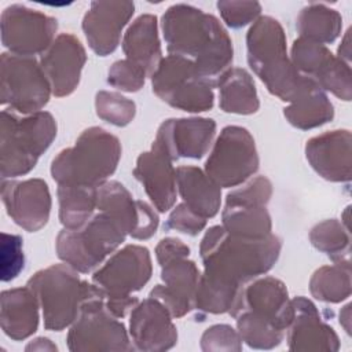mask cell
Listing matches in <instances>:
<instances>
[{"mask_svg":"<svg viewBox=\"0 0 352 352\" xmlns=\"http://www.w3.org/2000/svg\"><path fill=\"white\" fill-rule=\"evenodd\" d=\"M96 209L113 216L128 235H132L138 226V199L116 180H107L96 188Z\"/></svg>","mask_w":352,"mask_h":352,"instance_id":"cell-33","label":"cell"},{"mask_svg":"<svg viewBox=\"0 0 352 352\" xmlns=\"http://www.w3.org/2000/svg\"><path fill=\"white\" fill-rule=\"evenodd\" d=\"M95 109L99 118L116 126L128 125L136 114V104L133 100L118 92L109 91H99L96 94Z\"/></svg>","mask_w":352,"mask_h":352,"instance_id":"cell-37","label":"cell"},{"mask_svg":"<svg viewBox=\"0 0 352 352\" xmlns=\"http://www.w3.org/2000/svg\"><path fill=\"white\" fill-rule=\"evenodd\" d=\"M1 201L12 221L28 232L43 228L51 213V194L43 179L3 180Z\"/></svg>","mask_w":352,"mask_h":352,"instance_id":"cell-17","label":"cell"},{"mask_svg":"<svg viewBox=\"0 0 352 352\" xmlns=\"http://www.w3.org/2000/svg\"><path fill=\"white\" fill-rule=\"evenodd\" d=\"M214 135L216 122L212 118H169L160 125L153 146L172 161L199 160L209 151Z\"/></svg>","mask_w":352,"mask_h":352,"instance_id":"cell-16","label":"cell"},{"mask_svg":"<svg viewBox=\"0 0 352 352\" xmlns=\"http://www.w3.org/2000/svg\"><path fill=\"white\" fill-rule=\"evenodd\" d=\"M25 349L26 351H56L58 348L51 340H48L45 337H38V338L30 341L25 346Z\"/></svg>","mask_w":352,"mask_h":352,"instance_id":"cell-46","label":"cell"},{"mask_svg":"<svg viewBox=\"0 0 352 352\" xmlns=\"http://www.w3.org/2000/svg\"><path fill=\"white\" fill-rule=\"evenodd\" d=\"M206 227V219L194 213L186 204L176 205L165 223L166 230H176L187 235H198Z\"/></svg>","mask_w":352,"mask_h":352,"instance_id":"cell-42","label":"cell"},{"mask_svg":"<svg viewBox=\"0 0 352 352\" xmlns=\"http://www.w3.org/2000/svg\"><path fill=\"white\" fill-rule=\"evenodd\" d=\"M246 52L250 69L268 92L283 102H290L302 76L287 56L282 25L272 16H258L246 33Z\"/></svg>","mask_w":352,"mask_h":352,"instance_id":"cell-4","label":"cell"},{"mask_svg":"<svg viewBox=\"0 0 352 352\" xmlns=\"http://www.w3.org/2000/svg\"><path fill=\"white\" fill-rule=\"evenodd\" d=\"M290 60L301 76L312 78L324 92L351 100V67L326 45L298 37L292 45Z\"/></svg>","mask_w":352,"mask_h":352,"instance_id":"cell-14","label":"cell"},{"mask_svg":"<svg viewBox=\"0 0 352 352\" xmlns=\"http://www.w3.org/2000/svg\"><path fill=\"white\" fill-rule=\"evenodd\" d=\"M219 106L226 113L253 114L260 107L257 89L252 76L242 67H230L216 80Z\"/></svg>","mask_w":352,"mask_h":352,"instance_id":"cell-30","label":"cell"},{"mask_svg":"<svg viewBox=\"0 0 352 352\" xmlns=\"http://www.w3.org/2000/svg\"><path fill=\"white\" fill-rule=\"evenodd\" d=\"M153 265L147 248L126 245L94 271L92 282L106 297H128L139 292L151 278Z\"/></svg>","mask_w":352,"mask_h":352,"instance_id":"cell-15","label":"cell"},{"mask_svg":"<svg viewBox=\"0 0 352 352\" xmlns=\"http://www.w3.org/2000/svg\"><path fill=\"white\" fill-rule=\"evenodd\" d=\"M138 208H139V216H138V226L135 228V231L132 232V238L135 239H148L151 238L160 224V219H158V213L155 212V209L148 205L144 201L138 199Z\"/></svg>","mask_w":352,"mask_h":352,"instance_id":"cell-43","label":"cell"},{"mask_svg":"<svg viewBox=\"0 0 352 352\" xmlns=\"http://www.w3.org/2000/svg\"><path fill=\"white\" fill-rule=\"evenodd\" d=\"M254 139L246 128L224 126L205 162V173L220 187H238L258 169Z\"/></svg>","mask_w":352,"mask_h":352,"instance_id":"cell-11","label":"cell"},{"mask_svg":"<svg viewBox=\"0 0 352 352\" xmlns=\"http://www.w3.org/2000/svg\"><path fill=\"white\" fill-rule=\"evenodd\" d=\"M283 116L289 124L305 131L331 121L334 107L326 92L312 78L302 76L298 89L283 109Z\"/></svg>","mask_w":352,"mask_h":352,"instance_id":"cell-27","label":"cell"},{"mask_svg":"<svg viewBox=\"0 0 352 352\" xmlns=\"http://www.w3.org/2000/svg\"><path fill=\"white\" fill-rule=\"evenodd\" d=\"M96 188L58 184L59 220L65 228H80L94 216V210L96 209Z\"/></svg>","mask_w":352,"mask_h":352,"instance_id":"cell-32","label":"cell"},{"mask_svg":"<svg viewBox=\"0 0 352 352\" xmlns=\"http://www.w3.org/2000/svg\"><path fill=\"white\" fill-rule=\"evenodd\" d=\"M282 250V239L270 234L261 239L231 235L223 226L210 227L199 245L204 264L201 280L231 294L267 274Z\"/></svg>","mask_w":352,"mask_h":352,"instance_id":"cell-1","label":"cell"},{"mask_svg":"<svg viewBox=\"0 0 352 352\" xmlns=\"http://www.w3.org/2000/svg\"><path fill=\"white\" fill-rule=\"evenodd\" d=\"M341 26V15L336 10L319 3L304 7L296 21V28L301 38L323 45L333 43L340 36Z\"/></svg>","mask_w":352,"mask_h":352,"instance_id":"cell-31","label":"cell"},{"mask_svg":"<svg viewBox=\"0 0 352 352\" xmlns=\"http://www.w3.org/2000/svg\"><path fill=\"white\" fill-rule=\"evenodd\" d=\"M201 272L188 257H177L161 265L164 285L151 289L148 297L158 300L166 307L172 318H182L194 309V297Z\"/></svg>","mask_w":352,"mask_h":352,"instance_id":"cell-22","label":"cell"},{"mask_svg":"<svg viewBox=\"0 0 352 352\" xmlns=\"http://www.w3.org/2000/svg\"><path fill=\"white\" fill-rule=\"evenodd\" d=\"M139 300L133 296L128 297H106L104 304L107 309L118 319L125 318L136 307Z\"/></svg>","mask_w":352,"mask_h":352,"instance_id":"cell-45","label":"cell"},{"mask_svg":"<svg viewBox=\"0 0 352 352\" xmlns=\"http://www.w3.org/2000/svg\"><path fill=\"white\" fill-rule=\"evenodd\" d=\"M272 195V184L265 176H256L242 183L226 197L221 226L231 235L261 239L272 230L267 204Z\"/></svg>","mask_w":352,"mask_h":352,"instance_id":"cell-10","label":"cell"},{"mask_svg":"<svg viewBox=\"0 0 352 352\" xmlns=\"http://www.w3.org/2000/svg\"><path fill=\"white\" fill-rule=\"evenodd\" d=\"M236 329L242 342L254 349H272L278 346L285 331L275 327L271 322L258 318L248 311H243L235 316Z\"/></svg>","mask_w":352,"mask_h":352,"instance_id":"cell-36","label":"cell"},{"mask_svg":"<svg viewBox=\"0 0 352 352\" xmlns=\"http://www.w3.org/2000/svg\"><path fill=\"white\" fill-rule=\"evenodd\" d=\"M349 54H351V51H349V30H348L345 33L342 44L338 48V58L349 65Z\"/></svg>","mask_w":352,"mask_h":352,"instance_id":"cell-47","label":"cell"},{"mask_svg":"<svg viewBox=\"0 0 352 352\" xmlns=\"http://www.w3.org/2000/svg\"><path fill=\"white\" fill-rule=\"evenodd\" d=\"M0 175L3 180L28 175L56 138V121L48 111L16 117L1 111Z\"/></svg>","mask_w":352,"mask_h":352,"instance_id":"cell-6","label":"cell"},{"mask_svg":"<svg viewBox=\"0 0 352 352\" xmlns=\"http://www.w3.org/2000/svg\"><path fill=\"white\" fill-rule=\"evenodd\" d=\"M177 191L194 213L204 219L214 217L221 205V188L205 173V170L182 165L176 168Z\"/></svg>","mask_w":352,"mask_h":352,"instance_id":"cell-29","label":"cell"},{"mask_svg":"<svg viewBox=\"0 0 352 352\" xmlns=\"http://www.w3.org/2000/svg\"><path fill=\"white\" fill-rule=\"evenodd\" d=\"M0 264H1V280L10 282L15 279L25 267L23 256V241L19 235L1 232V249H0Z\"/></svg>","mask_w":352,"mask_h":352,"instance_id":"cell-38","label":"cell"},{"mask_svg":"<svg viewBox=\"0 0 352 352\" xmlns=\"http://www.w3.org/2000/svg\"><path fill=\"white\" fill-rule=\"evenodd\" d=\"M38 308L40 304L28 286L3 290L0 297L3 333L14 341H22L33 336L38 327Z\"/></svg>","mask_w":352,"mask_h":352,"instance_id":"cell-26","label":"cell"},{"mask_svg":"<svg viewBox=\"0 0 352 352\" xmlns=\"http://www.w3.org/2000/svg\"><path fill=\"white\" fill-rule=\"evenodd\" d=\"M147 73L128 59L114 62L107 73V82L124 92H138L146 81Z\"/></svg>","mask_w":352,"mask_h":352,"instance_id":"cell-39","label":"cell"},{"mask_svg":"<svg viewBox=\"0 0 352 352\" xmlns=\"http://www.w3.org/2000/svg\"><path fill=\"white\" fill-rule=\"evenodd\" d=\"M293 318L287 326V345L290 351L334 352L340 340L334 329L324 323L316 305L300 296L292 298Z\"/></svg>","mask_w":352,"mask_h":352,"instance_id":"cell-23","label":"cell"},{"mask_svg":"<svg viewBox=\"0 0 352 352\" xmlns=\"http://www.w3.org/2000/svg\"><path fill=\"white\" fill-rule=\"evenodd\" d=\"M172 160L160 148L151 146L150 151L142 153L133 168V176L142 183L153 206L165 213L176 202V169Z\"/></svg>","mask_w":352,"mask_h":352,"instance_id":"cell-25","label":"cell"},{"mask_svg":"<svg viewBox=\"0 0 352 352\" xmlns=\"http://www.w3.org/2000/svg\"><path fill=\"white\" fill-rule=\"evenodd\" d=\"M85 62V48L76 36L72 33L56 36L40 58V66L56 98L67 96L76 91Z\"/></svg>","mask_w":352,"mask_h":352,"instance_id":"cell-19","label":"cell"},{"mask_svg":"<svg viewBox=\"0 0 352 352\" xmlns=\"http://www.w3.org/2000/svg\"><path fill=\"white\" fill-rule=\"evenodd\" d=\"M121 44L125 59L140 66L151 77L162 60L157 16L151 14L138 16L128 26Z\"/></svg>","mask_w":352,"mask_h":352,"instance_id":"cell-28","label":"cell"},{"mask_svg":"<svg viewBox=\"0 0 352 352\" xmlns=\"http://www.w3.org/2000/svg\"><path fill=\"white\" fill-rule=\"evenodd\" d=\"M26 286L40 304L44 327L52 331L70 327L85 301L104 294L94 282L82 280L78 271L66 263L52 264L37 271Z\"/></svg>","mask_w":352,"mask_h":352,"instance_id":"cell-5","label":"cell"},{"mask_svg":"<svg viewBox=\"0 0 352 352\" xmlns=\"http://www.w3.org/2000/svg\"><path fill=\"white\" fill-rule=\"evenodd\" d=\"M56 29L55 18L22 4L8 6L0 16L1 43L16 55H43L56 38Z\"/></svg>","mask_w":352,"mask_h":352,"instance_id":"cell-13","label":"cell"},{"mask_svg":"<svg viewBox=\"0 0 352 352\" xmlns=\"http://www.w3.org/2000/svg\"><path fill=\"white\" fill-rule=\"evenodd\" d=\"M202 351H241L242 340L238 330L230 324H214L208 327L201 337Z\"/></svg>","mask_w":352,"mask_h":352,"instance_id":"cell-41","label":"cell"},{"mask_svg":"<svg viewBox=\"0 0 352 352\" xmlns=\"http://www.w3.org/2000/svg\"><path fill=\"white\" fill-rule=\"evenodd\" d=\"M161 28L168 52L192 60L205 77L216 81L231 67V37L212 14L190 4H173L162 15Z\"/></svg>","mask_w":352,"mask_h":352,"instance_id":"cell-2","label":"cell"},{"mask_svg":"<svg viewBox=\"0 0 352 352\" xmlns=\"http://www.w3.org/2000/svg\"><path fill=\"white\" fill-rule=\"evenodd\" d=\"M120 158L118 138L100 126H91L81 132L74 146L52 160L51 176L58 184L99 187L116 172Z\"/></svg>","mask_w":352,"mask_h":352,"instance_id":"cell-3","label":"cell"},{"mask_svg":"<svg viewBox=\"0 0 352 352\" xmlns=\"http://www.w3.org/2000/svg\"><path fill=\"white\" fill-rule=\"evenodd\" d=\"M106 294L85 301L72 323L66 341L73 352L82 351H133L122 322L104 304Z\"/></svg>","mask_w":352,"mask_h":352,"instance_id":"cell-12","label":"cell"},{"mask_svg":"<svg viewBox=\"0 0 352 352\" xmlns=\"http://www.w3.org/2000/svg\"><path fill=\"white\" fill-rule=\"evenodd\" d=\"M133 12L132 1H92L81 23L91 50L99 56L114 52Z\"/></svg>","mask_w":352,"mask_h":352,"instance_id":"cell-21","label":"cell"},{"mask_svg":"<svg viewBox=\"0 0 352 352\" xmlns=\"http://www.w3.org/2000/svg\"><path fill=\"white\" fill-rule=\"evenodd\" d=\"M51 94V85L34 56L1 54L0 102L3 106L29 116L41 111Z\"/></svg>","mask_w":352,"mask_h":352,"instance_id":"cell-9","label":"cell"},{"mask_svg":"<svg viewBox=\"0 0 352 352\" xmlns=\"http://www.w3.org/2000/svg\"><path fill=\"white\" fill-rule=\"evenodd\" d=\"M309 241L318 250L326 253L334 263L349 264V231L336 219L318 223L309 231Z\"/></svg>","mask_w":352,"mask_h":352,"instance_id":"cell-35","label":"cell"},{"mask_svg":"<svg viewBox=\"0 0 352 352\" xmlns=\"http://www.w3.org/2000/svg\"><path fill=\"white\" fill-rule=\"evenodd\" d=\"M248 311L271 322L279 330H286L293 318V305L285 283L274 276L256 278L245 285L228 312L232 318Z\"/></svg>","mask_w":352,"mask_h":352,"instance_id":"cell-18","label":"cell"},{"mask_svg":"<svg viewBox=\"0 0 352 352\" xmlns=\"http://www.w3.org/2000/svg\"><path fill=\"white\" fill-rule=\"evenodd\" d=\"M125 228L109 213H95L82 227L63 228L55 241L58 257L81 274L99 268L126 238Z\"/></svg>","mask_w":352,"mask_h":352,"instance_id":"cell-7","label":"cell"},{"mask_svg":"<svg viewBox=\"0 0 352 352\" xmlns=\"http://www.w3.org/2000/svg\"><path fill=\"white\" fill-rule=\"evenodd\" d=\"M129 337L135 349L160 352L173 348L177 330L164 304L153 297L138 302L129 314Z\"/></svg>","mask_w":352,"mask_h":352,"instance_id":"cell-20","label":"cell"},{"mask_svg":"<svg viewBox=\"0 0 352 352\" xmlns=\"http://www.w3.org/2000/svg\"><path fill=\"white\" fill-rule=\"evenodd\" d=\"M351 132L327 131L311 138L305 144V157L312 169L329 182L351 180Z\"/></svg>","mask_w":352,"mask_h":352,"instance_id":"cell-24","label":"cell"},{"mask_svg":"<svg viewBox=\"0 0 352 352\" xmlns=\"http://www.w3.org/2000/svg\"><path fill=\"white\" fill-rule=\"evenodd\" d=\"M311 294L323 302H341L351 296V265L334 263L318 268L309 280Z\"/></svg>","mask_w":352,"mask_h":352,"instance_id":"cell-34","label":"cell"},{"mask_svg":"<svg viewBox=\"0 0 352 352\" xmlns=\"http://www.w3.org/2000/svg\"><path fill=\"white\" fill-rule=\"evenodd\" d=\"M190 256V248L177 238H164L158 242L155 246V257L160 265H164L165 263L175 260L177 257H188Z\"/></svg>","mask_w":352,"mask_h":352,"instance_id":"cell-44","label":"cell"},{"mask_svg":"<svg viewBox=\"0 0 352 352\" xmlns=\"http://www.w3.org/2000/svg\"><path fill=\"white\" fill-rule=\"evenodd\" d=\"M214 85L216 81L205 77L192 60L179 55L162 58L151 74L153 92L169 106L188 113L213 107Z\"/></svg>","mask_w":352,"mask_h":352,"instance_id":"cell-8","label":"cell"},{"mask_svg":"<svg viewBox=\"0 0 352 352\" xmlns=\"http://www.w3.org/2000/svg\"><path fill=\"white\" fill-rule=\"evenodd\" d=\"M217 8L226 25L232 29L254 22L261 12V6L257 1H219Z\"/></svg>","mask_w":352,"mask_h":352,"instance_id":"cell-40","label":"cell"}]
</instances>
